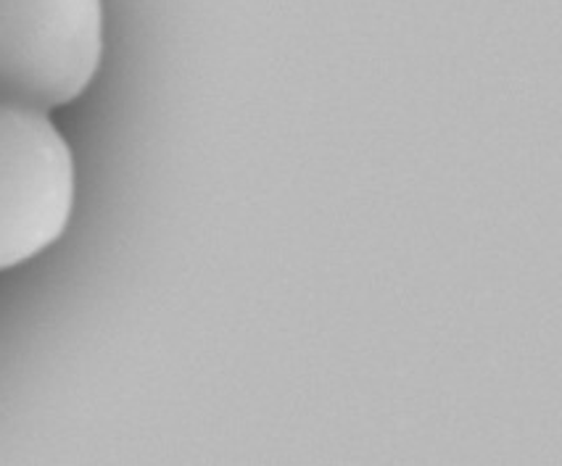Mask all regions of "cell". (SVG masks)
Returning <instances> with one entry per match:
<instances>
[{
	"instance_id": "obj_2",
	"label": "cell",
	"mask_w": 562,
	"mask_h": 466,
	"mask_svg": "<svg viewBox=\"0 0 562 466\" xmlns=\"http://www.w3.org/2000/svg\"><path fill=\"white\" fill-rule=\"evenodd\" d=\"M75 195V156L50 116L0 101V272L67 232Z\"/></svg>"
},
{
	"instance_id": "obj_1",
	"label": "cell",
	"mask_w": 562,
	"mask_h": 466,
	"mask_svg": "<svg viewBox=\"0 0 562 466\" xmlns=\"http://www.w3.org/2000/svg\"><path fill=\"white\" fill-rule=\"evenodd\" d=\"M103 0H0V101L50 114L90 88Z\"/></svg>"
}]
</instances>
